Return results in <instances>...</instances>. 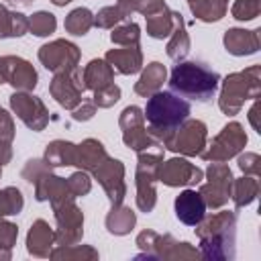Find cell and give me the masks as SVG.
I'll return each mask as SVG.
<instances>
[{
    "label": "cell",
    "instance_id": "cell-18",
    "mask_svg": "<svg viewBox=\"0 0 261 261\" xmlns=\"http://www.w3.org/2000/svg\"><path fill=\"white\" fill-rule=\"evenodd\" d=\"M173 208H175L177 220L186 226H196L206 216V202H204L202 194L196 190H190V188L179 192V196H175Z\"/></svg>",
    "mask_w": 261,
    "mask_h": 261
},
{
    "label": "cell",
    "instance_id": "cell-32",
    "mask_svg": "<svg viewBox=\"0 0 261 261\" xmlns=\"http://www.w3.org/2000/svg\"><path fill=\"white\" fill-rule=\"evenodd\" d=\"M175 24V10H171L169 6L147 16V35L153 39H165L171 35Z\"/></svg>",
    "mask_w": 261,
    "mask_h": 261
},
{
    "label": "cell",
    "instance_id": "cell-10",
    "mask_svg": "<svg viewBox=\"0 0 261 261\" xmlns=\"http://www.w3.org/2000/svg\"><path fill=\"white\" fill-rule=\"evenodd\" d=\"M206 184L200 186V194L206 202V208L218 210L230 200V188H232V171L226 163H210L206 169Z\"/></svg>",
    "mask_w": 261,
    "mask_h": 261
},
{
    "label": "cell",
    "instance_id": "cell-35",
    "mask_svg": "<svg viewBox=\"0 0 261 261\" xmlns=\"http://www.w3.org/2000/svg\"><path fill=\"white\" fill-rule=\"evenodd\" d=\"M49 257L51 259H57V261H61V259H65V261H69V259H98V251L94 249V247H90V245H57L55 249H51V253H49Z\"/></svg>",
    "mask_w": 261,
    "mask_h": 261
},
{
    "label": "cell",
    "instance_id": "cell-11",
    "mask_svg": "<svg viewBox=\"0 0 261 261\" xmlns=\"http://www.w3.org/2000/svg\"><path fill=\"white\" fill-rule=\"evenodd\" d=\"M84 92H86V86H84L80 67H73L67 71H57V73H53V80L49 82V94L65 110H73L84 100Z\"/></svg>",
    "mask_w": 261,
    "mask_h": 261
},
{
    "label": "cell",
    "instance_id": "cell-5",
    "mask_svg": "<svg viewBox=\"0 0 261 261\" xmlns=\"http://www.w3.org/2000/svg\"><path fill=\"white\" fill-rule=\"evenodd\" d=\"M137 247L141 253L135 259H163V261H190V259H202L200 251L192 247L186 241H175L169 232L159 234L151 228L137 234Z\"/></svg>",
    "mask_w": 261,
    "mask_h": 261
},
{
    "label": "cell",
    "instance_id": "cell-33",
    "mask_svg": "<svg viewBox=\"0 0 261 261\" xmlns=\"http://www.w3.org/2000/svg\"><path fill=\"white\" fill-rule=\"evenodd\" d=\"M65 31L73 37H84L92 27H94V14L90 8L86 6H80V8H73L67 16H65V22H63Z\"/></svg>",
    "mask_w": 261,
    "mask_h": 261
},
{
    "label": "cell",
    "instance_id": "cell-12",
    "mask_svg": "<svg viewBox=\"0 0 261 261\" xmlns=\"http://www.w3.org/2000/svg\"><path fill=\"white\" fill-rule=\"evenodd\" d=\"M206 139H208L206 124L196 118H186L177 126V130L173 133V137L165 149L186 155V157H196L206 149Z\"/></svg>",
    "mask_w": 261,
    "mask_h": 261
},
{
    "label": "cell",
    "instance_id": "cell-54",
    "mask_svg": "<svg viewBox=\"0 0 261 261\" xmlns=\"http://www.w3.org/2000/svg\"><path fill=\"white\" fill-rule=\"evenodd\" d=\"M118 2H133V0H118Z\"/></svg>",
    "mask_w": 261,
    "mask_h": 261
},
{
    "label": "cell",
    "instance_id": "cell-23",
    "mask_svg": "<svg viewBox=\"0 0 261 261\" xmlns=\"http://www.w3.org/2000/svg\"><path fill=\"white\" fill-rule=\"evenodd\" d=\"M108 157H110V155L106 153V149H104V145H102L100 141H96V139H84V141L75 147V163H73V165H77L80 169L92 173V171H94L100 163H104Z\"/></svg>",
    "mask_w": 261,
    "mask_h": 261
},
{
    "label": "cell",
    "instance_id": "cell-30",
    "mask_svg": "<svg viewBox=\"0 0 261 261\" xmlns=\"http://www.w3.org/2000/svg\"><path fill=\"white\" fill-rule=\"evenodd\" d=\"M192 14L202 22H216L228 10V0H186Z\"/></svg>",
    "mask_w": 261,
    "mask_h": 261
},
{
    "label": "cell",
    "instance_id": "cell-27",
    "mask_svg": "<svg viewBox=\"0 0 261 261\" xmlns=\"http://www.w3.org/2000/svg\"><path fill=\"white\" fill-rule=\"evenodd\" d=\"M106 230L110 234H116V237H124L128 234L135 224H137V214L128 208V206H110V212L106 214Z\"/></svg>",
    "mask_w": 261,
    "mask_h": 261
},
{
    "label": "cell",
    "instance_id": "cell-40",
    "mask_svg": "<svg viewBox=\"0 0 261 261\" xmlns=\"http://www.w3.org/2000/svg\"><path fill=\"white\" fill-rule=\"evenodd\" d=\"M118 100H120V88L114 82L108 84V86H104V88H100V90H96L94 92V98H92V102L96 104V108H110Z\"/></svg>",
    "mask_w": 261,
    "mask_h": 261
},
{
    "label": "cell",
    "instance_id": "cell-14",
    "mask_svg": "<svg viewBox=\"0 0 261 261\" xmlns=\"http://www.w3.org/2000/svg\"><path fill=\"white\" fill-rule=\"evenodd\" d=\"M12 112L35 133H41L49 124V110L43 100L31 92H14L10 96Z\"/></svg>",
    "mask_w": 261,
    "mask_h": 261
},
{
    "label": "cell",
    "instance_id": "cell-19",
    "mask_svg": "<svg viewBox=\"0 0 261 261\" xmlns=\"http://www.w3.org/2000/svg\"><path fill=\"white\" fill-rule=\"evenodd\" d=\"M33 186H35V200L37 202H57V200H61V198H75L71 192H69V188H67V179L65 177H59V175H55L53 171H51V167H47L35 181H33Z\"/></svg>",
    "mask_w": 261,
    "mask_h": 261
},
{
    "label": "cell",
    "instance_id": "cell-43",
    "mask_svg": "<svg viewBox=\"0 0 261 261\" xmlns=\"http://www.w3.org/2000/svg\"><path fill=\"white\" fill-rule=\"evenodd\" d=\"M16 239H18V226L10 220L0 218V247L12 249L16 245Z\"/></svg>",
    "mask_w": 261,
    "mask_h": 261
},
{
    "label": "cell",
    "instance_id": "cell-3",
    "mask_svg": "<svg viewBox=\"0 0 261 261\" xmlns=\"http://www.w3.org/2000/svg\"><path fill=\"white\" fill-rule=\"evenodd\" d=\"M218 71L200 61H177L169 75V90L196 102H210L218 90Z\"/></svg>",
    "mask_w": 261,
    "mask_h": 261
},
{
    "label": "cell",
    "instance_id": "cell-45",
    "mask_svg": "<svg viewBox=\"0 0 261 261\" xmlns=\"http://www.w3.org/2000/svg\"><path fill=\"white\" fill-rule=\"evenodd\" d=\"M49 165H47V161L45 159H29L27 161V165L22 167V171H20V175H22V179L24 181H29V184H33L45 169H47Z\"/></svg>",
    "mask_w": 261,
    "mask_h": 261
},
{
    "label": "cell",
    "instance_id": "cell-48",
    "mask_svg": "<svg viewBox=\"0 0 261 261\" xmlns=\"http://www.w3.org/2000/svg\"><path fill=\"white\" fill-rule=\"evenodd\" d=\"M10 27H12V10L0 4V39L10 37Z\"/></svg>",
    "mask_w": 261,
    "mask_h": 261
},
{
    "label": "cell",
    "instance_id": "cell-21",
    "mask_svg": "<svg viewBox=\"0 0 261 261\" xmlns=\"http://www.w3.org/2000/svg\"><path fill=\"white\" fill-rule=\"evenodd\" d=\"M53 245H55V230L49 226L47 220H43V218L35 220L27 232L29 255H33L37 259H45V257H49Z\"/></svg>",
    "mask_w": 261,
    "mask_h": 261
},
{
    "label": "cell",
    "instance_id": "cell-34",
    "mask_svg": "<svg viewBox=\"0 0 261 261\" xmlns=\"http://www.w3.org/2000/svg\"><path fill=\"white\" fill-rule=\"evenodd\" d=\"M12 141H14V120L0 106V165L2 167L12 159Z\"/></svg>",
    "mask_w": 261,
    "mask_h": 261
},
{
    "label": "cell",
    "instance_id": "cell-29",
    "mask_svg": "<svg viewBox=\"0 0 261 261\" xmlns=\"http://www.w3.org/2000/svg\"><path fill=\"white\" fill-rule=\"evenodd\" d=\"M259 196V179L253 175H243L239 179H232L230 188V200L234 202V208H245L253 204Z\"/></svg>",
    "mask_w": 261,
    "mask_h": 261
},
{
    "label": "cell",
    "instance_id": "cell-1",
    "mask_svg": "<svg viewBox=\"0 0 261 261\" xmlns=\"http://www.w3.org/2000/svg\"><path fill=\"white\" fill-rule=\"evenodd\" d=\"M200 257L208 261H232L237 255V212L220 210L196 224Z\"/></svg>",
    "mask_w": 261,
    "mask_h": 261
},
{
    "label": "cell",
    "instance_id": "cell-47",
    "mask_svg": "<svg viewBox=\"0 0 261 261\" xmlns=\"http://www.w3.org/2000/svg\"><path fill=\"white\" fill-rule=\"evenodd\" d=\"M29 31V18L22 12L12 10V27H10V37H22Z\"/></svg>",
    "mask_w": 261,
    "mask_h": 261
},
{
    "label": "cell",
    "instance_id": "cell-52",
    "mask_svg": "<svg viewBox=\"0 0 261 261\" xmlns=\"http://www.w3.org/2000/svg\"><path fill=\"white\" fill-rule=\"evenodd\" d=\"M51 2H53L55 6H65V4H69L71 0H51Z\"/></svg>",
    "mask_w": 261,
    "mask_h": 261
},
{
    "label": "cell",
    "instance_id": "cell-20",
    "mask_svg": "<svg viewBox=\"0 0 261 261\" xmlns=\"http://www.w3.org/2000/svg\"><path fill=\"white\" fill-rule=\"evenodd\" d=\"M104 59L120 75H133V73L143 69V51L139 45H126L120 49H110V51H106Z\"/></svg>",
    "mask_w": 261,
    "mask_h": 261
},
{
    "label": "cell",
    "instance_id": "cell-41",
    "mask_svg": "<svg viewBox=\"0 0 261 261\" xmlns=\"http://www.w3.org/2000/svg\"><path fill=\"white\" fill-rule=\"evenodd\" d=\"M67 188H69V192H71L75 198L86 196V194L92 190V179H90L88 171H84V169L73 171V173L67 177Z\"/></svg>",
    "mask_w": 261,
    "mask_h": 261
},
{
    "label": "cell",
    "instance_id": "cell-4",
    "mask_svg": "<svg viewBox=\"0 0 261 261\" xmlns=\"http://www.w3.org/2000/svg\"><path fill=\"white\" fill-rule=\"evenodd\" d=\"M261 96V65H249L243 71L228 73L222 82L218 108L226 116L241 112L245 100H255Z\"/></svg>",
    "mask_w": 261,
    "mask_h": 261
},
{
    "label": "cell",
    "instance_id": "cell-17",
    "mask_svg": "<svg viewBox=\"0 0 261 261\" xmlns=\"http://www.w3.org/2000/svg\"><path fill=\"white\" fill-rule=\"evenodd\" d=\"M2 73H4V82L10 84L16 92H33L39 84L37 69L18 55L2 57Z\"/></svg>",
    "mask_w": 261,
    "mask_h": 261
},
{
    "label": "cell",
    "instance_id": "cell-50",
    "mask_svg": "<svg viewBox=\"0 0 261 261\" xmlns=\"http://www.w3.org/2000/svg\"><path fill=\"white\" fill-rule=\"evenodd\" d=\"M6 4H10V6H20V8H24V6H31V4H33V0H6Z\"/></svg>",
    "mask_w": 261,
    "mask_h": 261
},
{
    "label": "cell",
    "instance_id": "cell-24",
    "mask_svg": "<svg viewBox=\"0 0 261 261\" xmlns=\"http://www.w3.org/2000/svg\"><path fill=\"white\" fill-rule=\"evenodd\" d=\"M167 80V69L163 63L159 61H151L147 63V67L141 71V77L139 82H135V94L137 96H143V98H149L151 94L159 92L163 88V82Z\"/></svg>",
    "mask_w": 261,
    "mask_h": 261
},
{
    "label": "cell",
    "instance_id": "cell-2",
    "mask_svg": "<svg viewBox=\"0 0 261 261\" xmlns=\"http://www.w3.org/2000/svg\"><path fill=\"white\" fill-rule=\"evenodd\" d=\"M143 114L149 122V135L165 149L177 126L190 116V102L171 90H159L149 96Z\"/></svg>",
    "mask_w": 261,
    "mask_h": 261
},
{
    "label": "cell",
    "instance_id": "cell-8",
    "mask_svg": "<svg viewBox=\"0 0 261 261\" xmlns=\"http://www.w3.org/2000/svg\"><path fill=\"white\" fill-rule=\"evenodd\" d=\"M247 145V133L243 124L232 120L222 126V130L212 139V143L200 153V157L208 163H224L230 157L239 155Z\"/></svg>",
    "mask_w": 261,
    "mask_h": 261
},
{
    "label": "cell",
    "instance_id": "cell-38",
    "mask_svg": "<svg viewBox=\"0 0 261 261\" xmlns=\"http://www.w3.org/2000/svg\"><path fill=\"white\" fill-rule=\"evenodd\" d=\"M55 29H57L55 14L47 10H39L29 18V31L37 37H49L51 33H55Z\"/></svg>",
    "mask_w": 261,
    "mask_h": 261
},
{
    "label": "cell",
    "instance_id": "cell-49",
    "mask_svg": "<svg viewBox=\"0 0 261 261\" xmlns=\"http://www.w3.org/2000/svg\"><path fill=\"white\" fill-rule=\"evenodd\" d=\"M259 108H261L259 98H255L253 106L249 108V120H251V124H253V128H255L257 133H261V124H259Z\"/></svg>",
    "mask_w": 261,
    "mask_h": 261
},
{
    "label": "cell",
    "instance_id": "cell-44",
    "mask_svg": "<svg viewBox=\"0 0 261 261\" xmlns=\"http://www.w3.org/2000/svg\"><path fill=\"white\" fill-rule=\"evenodd\" d=\"M163 8H167L165 0H133V12H139L145 18L163 10Z\"/></svg>",
    "mask_w": 261,
    "mask_h": 261
},
{
    "label": "cell",
    "instance_id": "cell-51",
    "mask_svg": "<svg viewBox=\"0 0 261 261\" xmlns=\"http://www.w3.org/2000/svg\"><path fill=\"white\" fill-rule=\"evenodd\" d=\"M10 257H12L10 249H4V247H0V261H8Z\"/></svg>",
    "mask_w": 261,
    "mask_h": 261
},
{
    "label": "cell",
    "instance_id": "cell-46",
    "mask_svg": "<svg viewBox=\"0 0 261 261\" xmlns=\"http://www.w3.org/2000/svg\"><path fill=\"white\" fill-rule=\"evenodd\" d=\"M96 114V104L92 100H82L73 110H71V118L75 122H86L90 118H94Z\"/></svg>",
    "mask_w": 261,
    "mask_h": 261
},
{
    "label": "cell",
    "instance_id": "cell-13",
    "mask_svg": "<svg viewBox=\"0 0 261 261\" xmlns=\"http://www.w3.org/2000/svg\"><path fill=\"white\" fill-rule=\"evenodd\" d=\"M37 55H39V61L43 63V67L53 73L73 69L80 63L77 45L71 41H65V39H55L51 43H45L43 47H39Z\"/></svg>",
    "mask_w": 261,
    "mask_h": 261
},
{
    "label": "cell",
    "instance_id": "cell-31",
    "mask_svg": "<svg viewBox=\"0 0 261 261\" xmlns=\"http://www.w3.org/2000/svg\"><path fill=\"white\" fill-rule=\"evenodd\" d=\"M133 14V2H116L114 6H104L94 14V27L98 29H114L122 20Z\"/></svg>",
    "mask_w": 261,
    "mask_h": 261
},
{
    "label": "cell",
    "instance_id": "cell-25",
    "mask_svg": "<svg viewBox=\"0 0 261 261\" xmlns=\"http://www.w3.org/2000/svg\"><path fill=\"white\" fill-rule=\"evenodd\" d=\"M190 47H192V43H190L188 31H186V20H184L181 12L175 10V24H173V31H171L169 41H167V47H165L167 57L173 59L175 63L177 61H184L188 57V53H190Z\"/></svg>",
    "mask_w": 261,
    "mask_h": 261
},
{
    "label": "cell",
    "instance_id": "cell-15",
    "mask_svg": "<svg viewBox=\"0 0 261 261\" xmlns=\"http://www.w3.org/2000/svg\"><path fill=\"white\" fill-rule=\"evenodd\" d=\"M92 175H94V179H98V184L106 192V196L110 200V206H120L124 202L126 184H124V165H122V161L108 157L104 163H100L92 171Z\"/></svg>",
    "mask_w": 261,
    "mask_h": 261
},
{
    "label": "cell",
    "instance_id": "cell-55",
    "mask_svg": "<svg viewBox=\"0 0 261 261\" xmlns=\"http://www.w3.org/2000/svg\"><path fill=\"white\" fill-rule=\"evenodd\" d=\"M0 177H2V165H0Z\"/></svg>",
    "mask_w": 261,
    "mask_h": 261
},
{
    "label": "cell",
    "instance_id": "cell-28",
    "mask_svg": "<svg viewBox=\"0 0 261 261\" xmlns=\"http://www.w3.org/2000/svg\"><path fill=\"white\" fill-rule=\"evenodd\" d=\"M75 147L71 141H61V139H55L47 145L45 149V161L49 167H67V165H73L75 163Z\"/></svg>",
    "mask_w": 261,
    "mask_h": 261
},
{
    "label": "cell",
    "instance_id": "cell-6",
    "mask_svg": "<svg viewBox=\"0 0 261 261\" xmlns=\"http://www.w3.org/2000/svg\"><path fill=\"white\" fill-rule=\"evenodd\" d=\"M161 161H163V149L139 151L137 173H135V186H137L135 202H137V208L145 214H149L157 204L155 181H157V171H159Z\"/></svg>",
    "mask_w": 261,
    "mask_h": 261
},
{
    "label": "cell",
    "instance_id": "cell-39",
    "mask_svg": "<svg viewBox=\"0 0 261 261\" xmlns=\"http://www.w3.org/2000/svg\"><path fill=\"white\" fill-rule=\"evenodd\" d=\"M261 12V0H234L230 14L237 20H253Z\"/></svg>",
    "mask_w": 261,
    "mask_h": 261
},
{
    "label": "cell",
    "instance_id": "cell-7",
    "mask_svg": "<svg viewBox=\"0 0 261 261\" xmlns=\"http://www.w3.org/2000/svg\"><path fill=\"white\" fill-rule=\"evenodd\" d=\"M55 214V245H75L84 237V212L75 204V198H61L51 202Z\"/></svg>",
    "mask_w": 261,
    "mask_h": 261
},
{
    "label": "cell",
    "instance_id": "cell-16",
    "mask_svg": "<svg viewBox=\"0 0 261 261\" xmlns=\"http://www.w3.org/2000/svg\"><path fill=\"white\" fill-rule=\"evenodd\" d=\"M202 179H204V171L184 157H171L167 161H161L159 171H157V181H161L169 188L196 186Z\"/></svg>",
    "mask_w": 261,
    "mask_h": 261
},
{
    "label": "cell",
    "instance_id": "cell-9",
    "mask_svg": "<svg viewBox=\"0 0 261 261\" xmlns=\"http://www.w3.org/2000/svg\"><path fill=\"white\" fill-rule=\"evenodd\" d=\"M118 124L122 130V141L133 151H147V149H163L147 130L145 126V114L139 106H126L120 116Z\"/></svg>",
    "mask_w": 261,
    "mask_h": 261
},
{
    "label": "cell",
    "instance_id": "cell-36",
    "mask_svg": "<svg viewBox=\"0 0 261 261\" xmlns=\"http://www.w3.org/2000/svg\"><path fill=\"white\" fill-rule=\"evenodd\" d=\"M22 206H24V198L18 188L8 186V188L0 190V218L18 214L22 210Z\"/></svg>",
    "mask_w": 261,
    "mask_h": 261
},
{
    "label": "cell",
    "instance_id": "cell-42",
    "mask_svg": "<svg viewBox=\"0 0 261 261\" xmlns=\"http://www.w3.org/2000/svg\"><path fill=\"white\" fill-rule=\"evenodd\" d=\"M237 165L245 175H253V177L261 175V157L257 153H241Z\"/></svg>",
    "mask_w": 261,
    "mask_h": 261
},
{
    "label": "cell",
    "instance_id": "cell-26",
    "mask_svg": "<svg viewBox=\"0 0 261 261\" xmlns=\"http://www.w3.org/2000/svg\"><path fill=\"white\" fill-rule=\"evenodd\" d=\"M82 77H84V86L90 92H96L108 84L114 82V69L110 67V63L106 59H92L84 69H82Z\"/></svg>",
    "mask_w": 261,
    "mask_h": 261
},
{
    "label": "cell",
    "instance_id": "cell-37",
    "mask_svg": "<svg viewBox=\"0 0 261 261\" xmlns=\"http://www.w3.org/2000/svg\"><path fill=\"white\" fill-rule=\"evenodd\" d=\"M110 41L114 45L126 47V45H139L141 41V27L137 22H124V24H116L110 33Z\"/></svg>",
    "mask_w": 261,
    "mask_h": 261
},
{
    "label": "cell",
    "instance_id": "cell-53",
    "mask_svg": "<svg viewBox=\"0 0 261 261\" xmlns=\"http://www.w3.org/2000/svg\"><path fill=\"white\" fill-rule=\"evenodd\" d=\"M0 84H4V73H2V57H0Z\"/></svg>",
    "mask_w": 261,
    "mask_h": 261
},
{
    "label": "cell",
    "instance_id": "cell-22",
    "mask_svg": "<svg viewBox=\"0 0 261 261\" xmlns=\"http://www.w3.org/2000/svg\"><path fill=\"white\" fill-rule=\"evenodd\" d=\"M224 49L234 57L253 55L259 51V29L247 31V29H228L224 33Z\"/></svg>",
    "mask_w": 261,
    "mask_h": 261
}]
</instances>
